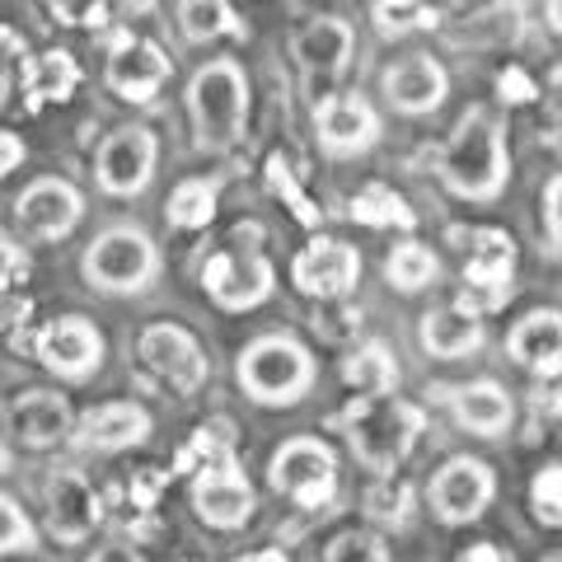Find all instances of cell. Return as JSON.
Segmentation results:
<instances>
[{"instance_id": "obj_16", "label": "cell", "mask_w": 562, "mask_h": 562, "mask_svg": "<svg viewBox=\"0 0 562 562\" xmlns=\"http://www.w3.org/2000/svg\"><path fill=\"white\" fill-rule=\"evenodd\" d=\"M103 520L99 492L85 483V473L61 469L47 479V530L61 543H80L94 535V525Z\"/></svg>"}, {"instance_id": "obj_32", "label": "cell", "mask_w": 562, "mask_h": 562, "mask_svg": "<svg viewBox=\"0 0 562 562\" xmlns=\"http://www.w3.org/2000/svg\"><path fill=\"white\" fill-rule=\"evenodd\" d=\"M351 221H361V225H413V211L403 206L398 192L375 183V188L357 192V202H351Z\"/></svg>"}, {"instance_id": "obj_3", "label": "cell", "mask_w": 562, "mask_h": 562, "mask_svg": "<svg viewBox=\"0 0 562 562\" xmlns=\"http://www.w3.org/2000/svg\"><path fill=\"white\" fill-rule=\"evenodd\" d=\"M202 286L221 310H254L272 295V262L262 254V225L244 221L231 231L221 254L206 258Z\"/></svg>"}, {"instance_id": "obj_48", "label": "cell", "mask_w": 562, "mask_h": 562, "mask_svg": "<svg viewBox=\"0 0 562 562\" xmlns=\"http://www.w3.org/2000/svg\"><path fill=\"white\" fill-rule=\"evenodd\" d=\"M10 464V450H5V441H0V469H5Z\"/></svg>"}, {"instance_id": "obj_37", "label": "cell", "mask_w": 562, "mask_h": 562, "mask_svg": "<svg viewBox=\"0 0 562 562\" xmlns=\"http://www.w3.org/2000/svg\"><path fill=\"white\" fill-rule=\"evenodd\" d=\"M366 512H371L375 520H384V525H403L408 520V487H390V483H380V487H371L366 492Z\"/></svg>"}, {"instance_id": "obj_13", "label": "cell", "mask_w": 562, "mask_h": 562, "mask_svg": "<svg viewBox=\"0 0 562 562\" xmlns=\"http://www.w3.org/2000/svg\"><path fill=\"white\" fill-rule=\"evenodd\" d=\"M109 90L127 103H146L155 99V90L169 80V57L160 43L150 38H117L109 52V70H103Z\"/></svg>"}, {"instance_id": "obj_7", "label": "cell", "mask_w": 562, "mask_h": 562, "mask_svg": "<svg viewBox=\"0 0 562 562\" xmlns=\"http://www.w3.org/2000/svg\"><path fill=\"white\" fill-rule=\"evenodd\" d=\"M268 483L281 492V497L305 506V512H319V506L333 502V492H338V460H333V450L324 441L295 436V441H286L272 454Z\"/></svg>"}, {"instance_id": "obj_43", "label": "cell", "mask_w": 562, "mask_h": 562, "mask_svg": "<svg viewBox=\"0 0 562 562\" xmlns=\"http://www.w3.org/2000/svg\"><path fill=\"white\" fill-rule=\"evenodd\" d=\"M497 85H502V99H512V103H525V99H530V94H535V85H530V80H525V76H520V70H506V76H502Z\"/></svg>"}, {"instance_id": "obj_31", "label": "cell", "mask_w": 562, "mask_h": 562, "mask_svg": "<svg viewBox=\"0 0 562 562\" xmlns=\"http://www.w3.org/2000/svg\"><path fill=\"white\" fill-rule=\"evenodd\" d=\"M375 29L384 38H403V33H417V29H431L436 24V10L427 0H375Z\"/></svg>"}, {"instance_id": "obj_33", "label": "cell", "mask_w": 562, "mask_h": 562, "mask_svg": "<svg viewBox=\"0 0 562 562\" xmlns=\"http://www.w3.org/2000/svg\"><path fill=\"white\" fill-rule=\"evenodd\" d=\"M324 562H390V549H384L380 535H366V530H347L328 543Z\"/></svg>"}, {"instance_id": "obj_8", "label": "cell", "mask_w": 562, "mask_h": 562, "mask_svg": "<svg viewBox=\"0 0 562 562\" xmlns=\"http://www.w3.org/2000/svg\"><path fill=\"white\" fill-rule=\"evenodd\" d=\"M464 305L469 314H487L502 310L506 295H512V272H516V244L506 231H473L464 244Z\"/></svg>"}, {"instance_id": "obj_24", "label": "cell", "mask_w": 562, "mask_h": 562, "mask_svg": "<svg viewBox=\"0 0 562 562\" xmlns=\"http://www.w3.org/2000/svg\"><path fill=\"white\" fill-rule=\"evenodd\" d=\"M417 338H422V347H427L431 357L460 361V357H469V351L483 347V324H479V314L450 305V310L427 314V319H422V328H417Z\"/></svg>"}, {"instance_id": "obj_44", "label": "cell", "mask_w": 562, "mask_h": 562, "mask_svg": "<svg viewBox=\"0 0 562 562\" xmlns=\"http://www.w3.org/2000/svg\"><path fill=\"white\" fill-rule=\"evenodd\" d=\"M454 562H512V553H502L497 543H473V549H464Z\"/></svg>"}, {"instance_id": "obj_22", "label": "cell", "mask_w": 562, "mask_h": 562, "mask_svg": "<svg viewBox=\"0 0 562 562\" xmlns=\"http://www.w3.org/2000/svg\"><path fill=\"white\" fill-rule=\"evenodd\" d=\"M10 431H14V441L29 446V450L57 446L70 436V403L52 390H29L10 408Z\"/></svg>"}, {"instance_id": "obj_6", "label": "cell", "mask_w": 562, "mask_h": 562, "mask_svg": "<svg viewBox=\"0 0 562 562\" xmlns=\"http://www.w3.org/2000/svg\"><path fill=\"white\" fill-rule=\"evenodd\" d=\"M85 281L94 291H109V295H136L146 291L155 272H160V249L150 244L146 231L136 225H113L103 231L90 249H85Z\"/></svg>"}, {"instance_id": "obj_41", "label": "cell", "mask_w": 562, "mask_h": 562, "mask_svg": "<svg viewBox=\"0 0 562 562\" xmlns=\"http://www.w3.org/2000/svg\"><path fill=\"white\" fill-rule=\"evenodd\" d=\"M165 479H169L165 469H155V473H140V479L132 483V502H136V506H150V502H155V492L165 487Z\"/></svg>"}, {"instance_id": "obj_21", "label": "cell", "mask_w": 562, "mask_h": 562, "mask_svg": "<svg viewBox=\"0 0 562 562\" xmlns=\"http://www.w3.org/2000/svg\"><path fill=\"white\" fill-rule=\"evenodd\" d=\"M150 436V413L140 403H103L90 408L76 427V446L85 450H127Z\"/></svg>"}, {"instance_id": "obj_18", "label": "cell", "mask_w": 562, "mask_h": 562, "mask_svg": "<svg viewBox=\"0 0 562 562\" xmlns=\"http://www.w3.org/2000/svg\"><path fill=\"white\" fill-rule=\"evenodd\" d=\"M295 286H301L305 295H314V301H342V295L357 286L361 277V258L351 244H338V239H314L310 249L295 258Z\"/></svg>"}, {"instance_id": "obj_28", "label": "cell", "mask_w": 562, "mask_h": 562, "mask_svg": "<svg viewBox=\"0 0 562 562\" xmlns=\"http://www.w3.org/2000/svg\"><path fill=\"white\" fill-rule=\"evenodd\" d=\"M179 29L192 43L221 38V33H244V24L231 10V0H179Z\"/></svg>"}, {"instance_id": "obj_36", "label": "cell", "mask_w": 562, "mask_h": 562, "mask_svg": "<svg viewBox=\"0 0 562 562\" xmlns=\"http://www.w3.org/2000/svg\"><path fill=\"white\" fill-rule=\"evenodd\" d=\"M52 10V20L66 24V29H99L109 20V10H103V0H43Z\"/></svg>"}, {"instance_id": "obj_10", "label": "cell", "mask_w": 562, "mask_h": 562, "mask_svg": "<svg viewBox=\"0 0 562 562\" xmlns=\"http://www.w3.org/2000/svg\"><path fill=\"white\" fill-rule=\"evenodd\" d=\"M497 479L483 460H469V454H454V460L431 479V512L446 525H469L487 512Z\"/></svg>"}, {"instance_id": "obj_39", "label": "cell", "mask_w": 562, "mask_h": 562, "mask_svg": "<svg viewBox=\"0 0 562 562\" xmlns=\"http://www.w3.org/2000/svg\"><path fill=\"white\" fill-rule=\"evenodd\" d=\"M268 169H272V188H277V192H286V198H291V206H295V216H301L305 225H314V221H319V211H314V206H310V198H305V192H301V188H295V183H291V169H286V160H281V155H277V160H272Z\"/></svg>"}, {"instance_id": "obj_2", "label": "cell", "mask_w": 562, "mask_h": 562, "mask_svg": "<svg viewBox=\"0 0 562 562\" xmlns=\"http://www.w3.org/2000/svg\"><path fill=\"white\" fill-rule=\"evenodd\" d=\"M235 375L244 394L262 403V408H291V403H301L314 390V357L286 333H268V338L239 351Z\"/></svg>"}, {"instance_id": "obj_19", "label": "cell", "mask_w": 562, "mask_h": 562, "mask_svg": "<svg viewBox=\"0 0 562 562\" xmlns=\"http://www.w3.org/2000/svg\"><path fill=\"white\" fill-rule=\"evenodd\" d=\"M291 52L305 70L314 99H319V94H328V85L342 76V66L351 57V24L347 20H310L301 33H295Z\"/></svg>"}, {"instance_id": "obj_45", "label": "cell", "mask_w": 562, "mask_h": 562, "mask_svg": "<svg viewBox=\"0 0 562 562\" xmlns=\"http://www.w3.org/2000/svg\"><path fill=\"white\" fill-rule=\"evenodd\" d=\"M90 562H146V558H140L132 543H103V549H99Z\"/></svg>"}, {"instance_id": "obj_1", "label": "cell", "mask_w": 562, "mask_h": 562, "mask_svg": "<svg viewBox=\"0 0 562 562\" xmlns=\"http://www.w3.org/2000/svg\"><path fill=\"white\" fill-rule=\"evenodd\" d=\"M441 179L450 192H460L469 202H497L506 188V146L502 132L483 109H469L460 122H454L450 140L441 146Z\"/></svg>"}, {"instance_id": "obj_46", "label": "cell", "mask_w": 562, "mask_h": 562, "mask_svg": "<svg viewBox=\"0 0 562 562\" xmlns=\"http://www.w3.org/2000/svg\"><path fill=\"white\" fill-rule=\"evenodd\" d=\"M10 57H24V38H20V33H10L5 24H0V66H5Z\"/></svg>"}, {"instance_id": "obj_11", "label": "cell", "mask_w": 562, "mask_h": 562, "mask_svg": "<svg viewBox=\"0 0 562 562\" xmlns=\"http://www.w3.org/2000/svg\"><path fill=\"white\" fill-rule=\"evenodd\" d=\"M192 506H198V516L206 525H216V530H239V525L254 516V487L239 473L235 454H225V460H211V464L198 469Z\"/></svg>"}, {"instance_id": "obj_30", "label": "cell", "mask_w": 562, "mask_h": 562, "mask_svg": "<svg viewBox=\"0 0 562 562\" xmlns=\"http://www.w3.org/2000/svg\"><path fill=\"white\" fill-rule=\"evenodd\" d=\"M211 216H216V188H211V183L188 179V183L173 188L169 221L179 225V231H202V225H211Z\"/></svg>"}, {"instance_id": "obj_25", "label": "cell", "mask_w": 562, "mask_h": 562, "mask_svg": "<svg viewBox=\"0 0 562 562\" xmlns=\"http://www.w3.org/2000/svg\"><path fill=\"white\" fill-rule=\"evenodd\" d=\"M450 403H454L460 427L473 436H502L506 422H512V398H506L497 380H473L464 390H454Z\"/></svg>"}, {"instance_id": "obj_17", "label": "cell", "mask_w": 562, "mask_h": 562, "mask_svg": "<svg viewBox=\"0 0 562 562\" xmlns=\"http://www.w3.org/2000/svg\"><path fill=\"white\" fill-rule=\"evenodd\" d=\"M38 361L66 380H85L90 371H99V361H103L99 328L90 319H80V314H66V319L47 324L38 333Z\"/></svg>"}, {"instance_id": "obj_12", "label": "cell", "mask_w": 562, "mask_h": 562, "mask_svg": "<svg viewBox=\"0 0 562 562\" xmlns=\"http://www.w3.org/2000/svg\"><path fill=\"white\" fill-rule=\"evenodd\" d=\"M140 361L160 375L169 390L179 394H198L206 380V357L202 347L192 342V333L179 324H150L140 333Z\"/></svg>"}, {"instance_id": "obj_34", "label": "cell", "mask_w": 562, "mask_h": 562, "mask_svg": "<svg viewBox=\"0 0 562 562\" xmlns=\"http://www.w3.org/2000/svg\"><path fill=\"white\" fill-rule=\"evenodd\" d=\"M530 502H535V516L543 525H558L562 520V473H558V464H543V473H539L535 487H530Z\"/></svg>"}, {"instance_id": "obj_5", "label": "cell", "mask_w": 562, "mask_h": 562, "mask_svg": "<svg viewBox=\"0 0 562 562\" xmlns=\"http://www.w3.org/2000/svg\"><path fill=\"white\" fill-rule=\"evenodd\" d=\"M422 427H427V413H422L417 403H403V398H366L361 408L347 413L351 450H357V460L366 469H380V473H390L408 460Z\"/></svg>"}, {"instance_id": "obj_47", "label": "cell", "mask_w": 562, "mask_h": 562, "mask_svg": "<svg viewBox=\"0 0 562 562\" xmlns=\"http://www.w3.org/2000/svg\"><path fill=\"white\" fill-rule=\"evenodd\" d=\"M239 562H291L281 549H262V553H249V558H239Z\"/></svg>"}, {"instance_id": "obj_35", "label": "cell", "mask_w": 562, "mask_h": 562, "mask_svg": "<svg viewBox=\"0 0 562 562\" xmlns=\"http://www.w3.org/2000/svg\"><path fill=\"white\" fill-rule=\"evenodd\" d=\"M20 549H33V520L10 497H0V558Z\"/></svg>"}, {"instance_id": "obj_14", "label": "cell", "mask_w": 562, "mask_h": 562, "mask_svg": "<svg viewBox=\"0 0 562 562\" xmlns=\"http://www.w3.org/2000/svg\"><path fill=\"white\" fill-rule=\"evenodd\" d=\"M14 216H20L24 235H33V239H61L80 225L85 198L66 179H38V183L24 188L20 202H14Z\"/></svg>"}, {"instance_id": "obj_27", "label": "cell", "mask_w": 562, "mask_h": 562, "mask_svg": "<svg viewBox=\"0 0 562 562\" xmlns=\"http://www.w3.org/2000/svg\"><path fill=\"white\" fill-rule=\"evenodd\" d=\"M342 380L361 398H384L398 384V366H394V357H390V347L384 342H366L361 351H351V357L342 361Z\"/></svg>"}, {"instance_id": "obj_23", "label": "cell", "mask_w": 562, "mask_h": 562, "mask_svg": "<svg viewBox=\"0 0 562 562\" xmlns=\"http://www.w3.org/2000/svg\"><path fill=\"white\" fill-rule=\"evenodd\" d=\"M512 361L525 366L530 375H558V357H562V324L558 310H530L525 319L512 328L506 338Z\"/></svg>"}, {"instance_id": "obj_38", "label": "cell", "mask_w": 562, "mask_h": 562, "mask_svg": "<svg viewBox=\"0 0 562 562\" xmlns=\"http://www.w3.org/2000/svg\"><path fill=\"white\" fill-rule=\"evenodd\" d=\"M24 281H29V254L10 235H0V291L24 286Z\"/></svg>"}, {"instance_id": "obj_15", "label": "cell", "mask_w": 562, "mask_h": 562, "mask_svg": "<svg viewBox=\"0 0 562 562\" xmlns=\"http://www.w3.org/2000/svg\"><path fill=\"white\" fill-rule=\"evenodd\" d=\"M314 127L333 155H361L380 140V117L361 94H324L314 103Z\"/></svg>"}, {"instance_id": "obj_9", "label": "cell", "mask_w": 562, "mask_h": 562, "mask_svg": "<svg viewBox=\"0 0 562 562\" xmlns=\"http://www.w3.org/2000/svg\"><path fill=\"white\" fill-rule=\"evenodd\" d=\"M155 155H160V140H155V132H146V127H117L99 146V160H94L99 188L113 192V198H136V192L150 183V173H155Z\"/></svg>"}, {"instance_id": "obj_29", "label": "cell", "mask_w": 562, "mask_h": 562, "mask_svg": "<svg viewBox=\"0 0 562 562\" xmlns=\"http://www.w3.org/2000/svg\"><path fill=\"white\" fill-rule=\"evenodd\" d=\"M436 272H441V268H436L431 249H422V244H398V249L384 258V277H390L403 295H413V291H422V286H431Z\"/></svg>"}, {"instance_id": "obj_40", "label": "cell", "mask_w": 562, "mask_h": 562, "mask_svg": "<svg viewBox=\"0 0 562 562\" xmlns=\"http://www.w3.org/2000/svg\"><path fill=\"white\" fill-rule=\"evenodd\" d=\"M558 198H562V179H549V188H543V225H549V244H553V249H558V239H562Z\"/></svg>"}, {"instance_id": "obj_42", "label": "cell", "mask_w": 562, "mask_h": 562, "mask_svg": "<svg viewBox=\"0 0 562 562\" xmlns=\"http://www.w3.org/2000/svg\"><path fill=\"white\" fill-rule=\"evenodd\" d=\"M20 160H24V140L10 136V132H0V179H5L10 169H20Z\"/></svg>"}, {"instance_id": "obj_20", "label": "cell", "mask_w": 562, "mask_h": 562, "mask_svg": "<svg viewBox=\"0 0 562 562\" xmlns=\"http://www.w3.org/2000/svg\"><path fill=\"white\" fill-rule=\"evenodd\" d=\"M446 85H450L446 66L436 57H422V52H413V57H403L384 70V94H390V103L403 113H436L446 99Z\"/></svg>"}, {"instance_id": "obj_26", "label": "cell", "mask_w": 562, "mask_h": 562, "mask_svg": "<svg viewBox=\"0 0 562 562\" xmlns=\"http://www.w3.org/2000/svg\"><path fill=\"white\" fill-rule=\"evenodd\" d=\"M80 85V66L70 52L52 47L38 52L33 61H24V94H29V109H43V103H61L70 99V90Z\"/></svg>"}, {"instance_id": "obj_4", "label": "cell", "mask_w": 562, "mask_h": 562, "mask_svg": "<svg viewBox=\"0 0 562 562\" xmlns=\"http://www.w3.org/2000/svg\"><path fill=\"white\" fill-rule=\"evenodd\" d=\"M188 113H192V127H198V150L235 146V136L244 132V113H249L244 70L231 57L206 61L188 85Z\"/></svg>"}]
</instances>
